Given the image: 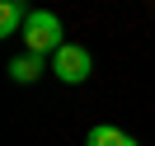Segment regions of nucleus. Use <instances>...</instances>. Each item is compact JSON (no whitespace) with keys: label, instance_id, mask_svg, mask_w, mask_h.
I'll return each mask as SVG.
<instances>
[{"label":"nucleus","instance_id":"f257e3e1","mask_svg":"<svg viewBox=\"0 0 155 146\" xmlns=\"http://www.w3.org/2000/svg\"><path fill=\"white\" fill-rule=\"evenodd\" d=\"M19 38L28 42V52H38V57H52V52L66 42V29H61V19H57L52 10H33Z\"/></svg>","mask_w":155,"mask_h":146},{"label":"nucleus","instance_id":"f03ea898","mask_svg":"<svg viewBox=\"0 0 155 146\" xmlns=\"http://www.w3.org/2000/svg\"><path fill=\"white\" fill-rule=\"evenodd\" d=\"M89 71H94V57H89V47H80V42H61V47L52 52V76H57L61 85H85Z\"/></svg>","mask_w":155,"mask_h":146},{"label":"nucleus","instance_id":"7ed1b4c3","mask_svg":"<svg viewBox=\"0 0 155 146\" xmlns=\"http://www.w3.org/2000/svg\"><path fill=\"white\" fill-rule=\"evenodd\" d=\"M28 0H0V38H19L28 24Z\"/></svg>","mask_w":155,"mask_h":146},{"label":"nucleus","instance_id":"20e7f679","mask_svg":"<svg viewBox=\"0 0 155 146\" xmlns=\"http://www.w3.org/2000/svg\"><path fill=\"white\" fill-rule=\"evenodd\" d=\"M85 146H141V141L132 132H122V127H113V123H99V127L85 132Z\"/></svg>","mask_w":155,"mask_h":146},{"label":"nucleus","instance_id":"39448f33","mask_svg":"<svg viewBox=\"0 0 155 146\" xmlns=\"http://www.w3.org/2000/svg\"><path fill=\"white\" fill-rule=\"evenodd\" d=\"M38 76H42V57H38V52H28V57H14V61H10V80H14V85H33Z\"/></svg>","mask_w":155,"mask_h":146}]
</instances>
